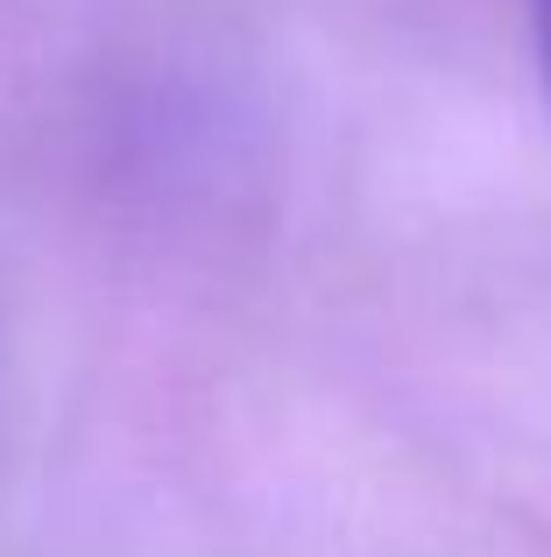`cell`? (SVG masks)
Instances as JSON below:
<instances>
[{"mask_svg": "<svg viewBox=\"0 0 551 557\" xmlns=\"http://www.w3.org/2000/svg\"><path fill=\"white\" fill-rule=\"evenodd\" d=\"M530 28H538V57H544V85H551V0H530Z\"/></svg>", "mask_w": 551, "mask_h": 557, "instance_id": "6da1fadb", "label": "cell"}]
</instances>
